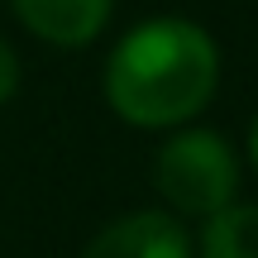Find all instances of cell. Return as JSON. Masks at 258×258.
<instances>
[{"label": "cell", "mask_w": 258, "mask_h": 258, "mask_svg": "<svg viewBox=\"0 0 258 258\" xmlns=\"http://www.w3.org/2000/svg\"><path fill=\"white\" fill-rule=\"evenodd\" d=\"M220 82L215 38L191 19H144L129 29L105 67V96L115 115L139 129H172L186 124Z\"/></svg>", "instance_id": "6da1fadb"}, {"label": "cell", "mask_w": 258, "mask_h": 258, "mask_svg": "<svg viewBox=\"0 0 258 258\" xmlns=\"http://www.w3.org/2000/svg\"><path fill=\"white\" fill-rule=\"evenodd\" d=\"M158 191L182 215H215L234 206L239 191V158L215 129H182L158 148Z\"/></svg>", "instance_id": "7a4b0ae2"}, {"label": "cell", "mask_w": 258, "mask_h": 258, "mask_svg": "<svg viewBox=\"0 0 258 258\" xmlns=\"http://www.w3.org/2000/svg\"><path fill=\"white\" fill-rule=\"evenodd\" d=\"M82 258H191L186 230L163 211H129L124 220L105 225Z\"/></svg>", "instance_id": "3957f363"}, {"label": "cell", "mask_w": 258, "mask_h": 258, "mask_svg": "<svg viewBox=\"0 0 258 258\" xmlns=\"http://www.w3.org/2000/svg\"><path fill=\"white\" fill-rule=\"evenodd\" d=\"M115 0H15V15L57 48H82L105 29Z\"/></svg>", "instance_id": "277c9868"}, {"label": "cell", "mask_w": 258, "mask_h": 258, "mask_svg": "<svg viewBox=\"0 0 258 258\" xmlns=\"http://www.w3.org/2000/svg\"><path fill=\"white\" fill-rule=\"evenodd\" d=\"M201 258H258V206H225L206 215Z\"/></svg>", "instance_id": "5b68a950"}, {"label": "cell", "mask_w": 258, "mask_h": 258, "mask_svg": "<svg viewBox=\"0 0 258 258\" xmlns=\"http://www.w3.org/2000/svg\"><path fill=\"white\" fill-rule=\"evenodd\" d=\"M15 91H19V57H15V48L0 38V105H5Z\"/></svg>", "instance_id": "8992f818"}, {"label": "cell", "mask_w": 258, "mask_h": 258, "mask_svg": "<svg viewBox=\"0 0 258 258\" xmlns=\"http://www.w3.org/2000/svg\"><path fill=\"white\" fill-rule=\"evenodd\" d=\"M249 153H253V163H258V115H253V129H249Z\"/></svg>", "instance_id": "52a82bcc"}]
</instances>
